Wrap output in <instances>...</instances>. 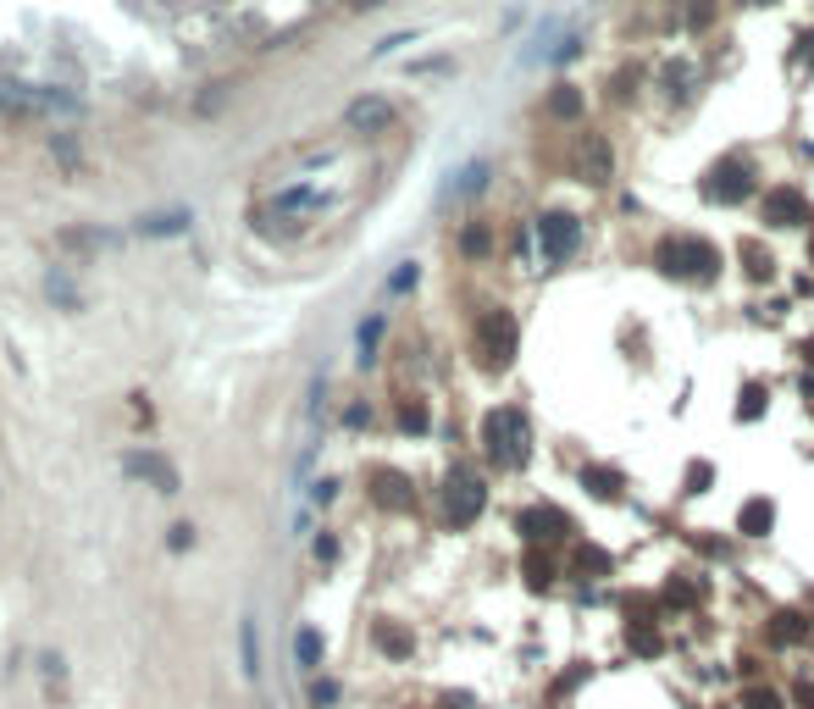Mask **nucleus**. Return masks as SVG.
<instances>
[{
    "label": "nucleus",
    "mask_w": 814,
    "mask_h": 709,
    "mask_svg": "<svg viewBox=\"0 0 814 709\" xmlns=\"http://www.w3.org/2000/svg\"><path fill=\"white\" fill-rule=\"evenodd\" d=\"M482 449H488V460H493L499 471L527 466V455H532V427H527V416H521L515 405L488 410V416H482Z\"/></svg>",
    "instance_id": "1"
},
{
    "label": "nucleus",
    "mask_w": 814,
    "mask_h": 709,
    "mask_svg": "<svg viewBox=\"0 0 814 709\" xmlns=\"http://www.w3.org/2000/svg\"><path fill=\"white\" fill-rule=\"evenodd\" d=\"M659 266H665L671 277H687V283H709L726 261H720V250L709 239H693V233H687V239L659 244Z\"/></svg>",
    "instance_id": "2"
},
{
    "label": "nucleus",
    "mask_w": 814,
    "mask_h": 709,
    "mask_svg": "<svg viewBox=\"0 0 814 709\" xmlns=\"http://www.w3.org/2000/svg\"><path fill=\"white\" fill-rule=\"evenodd\" d=\"M482 505H488V488L471 471H449V482H443V521L449 527H471L482 516Z\"/></svg>",
    "instance_id": "3"
},
{
    "label": "nucleus",
    "mask_w": 814,
    "mask_h": 709,
    "mask_svg": "<svg viewBox=\"0 0 814 709\" xmlns=\"http://www.w3.org/2000/svg\"><path fill=\"white\" fill-rule=\"evenodd\" d=\"M515 316L510 311H488L482 316V327H477V344H482V361L488 366H510L515 361Z\"/></svg>",
    "instance_id": "4"
},
{
    "label": "nucleus",
    "mask_w": 814,
    "mask_h": 709,
    "mask_svg": "<svg viewBox=\"0 0 814 709\" xmlns=\"http://www.w3.org/2000/svg\"><path fill=\"white\" fill-rule=\"evenodd\" d=\"M538 244H543V261H571L576 244H582V222L565 217V211H549V217L538 222Z\"/></svg>",
    "instance_id": "5"
},
{
    "label": "nucleus",
    "mask_w": 814,
    "mask_h": 709,
    "mask_svg": "<svg viewBox=\"0 0 814 709\" xmlns=\"http://www.w3.org/2000/svg\"><path fill=\"white\" fill-rule=\"evenodd\" d=\"M704 194H709V200H720V205H737V200H748V194H754V178H748L743 161H720V167H709Z\"/></svg>",
    "instance_id": "6"
},
{
    "label": "nucleus",
    "mask_w": 814,
    "mask_h": 709,
    "mask_svg": "<svg viewBox=\"0 0 814 709\" xmlns=\"http://www.w3.org/2000/svg\"><path fill=\"white\" fill-rule=\"evenodd\" d=\"M122 471L139 477V482H150V488H161V493H178V471H172V460L150 455V449H128V455H122Z\"/></svg>",
    "instance_id": "7"
},
{
    "label": "nucleus",
    "mask_w": 814,
    "mask_h": 709,
    "mask_svg": "<svg viewBox=\"0 0 814 709\" xmlns=\"http://www.w3.org/2000/svg\"><path fill=\"white\" fill-rule=\"evenodd\" d=\"M521 538L527 543H554V538H565L571 532V516L565 510H554V505H532V510H521Z\"/></svg>",
    "instance_id": "8"
},
{
    "label": "nucleus",
    "mask_w": 814,
    "mask_h": 709,
    "mask_svg": "<svg viewBox=\"0 0 814 709\" xmlns=\"http://www.w3.org/2000/svg\"><path fill=\"white\" fill-rule=\"evenodd\" d=\"M344 122L355 133H383V128H394V106H388L383 95H360V100H349Z\"/></svg>",
    "instance_id": "9"
},
{
    "label": "nucleus",
    "mask_w": 814,
    "mask_h": 709,
    "mask_svg": "<svg viewBox=\"0 0 814 709\" xmlns=\"http://www.w3.org/2000/svg\"><path fill=\"white\" fill-rule=\"evenodd\" d=\"M765 222H776V228H803V222H809V200H803L798 189H770L765 194Z\"/></svg>",
    "instance_id": "10"
},
{
    "label": "nucleus",
    "mask_w": 814,
    "mask_h": 709,
    "mask_svg": "<svg viewBox=\"0 0 814 709\" xmlns=\"http://www.w3.org/2000/svg\"><path fill=\"white\" fill-rule=\"evenodd\" d=\"M770 527H776V505H770V499H748L743 516H737V532H743V538H765Z\"/></svg>",
    "instance_id": "11"
},
{
    "label": "nucleus",
    "mask_w": 814,
    "mask_h": 709,
    "mask_svg": "<svg viewBox=\"0 0 814 709\" xmlns=\"http://www.w3.org/2000/svg\"><path fill=\"white\" fill-rule=\"evenodd\" d=\"M372 488H377V505H388V510H410V482L399 477V471H377Z\"/></svg>",
    "instance_id": "12"
},
{
    "label": "nucleus",
    "mask_w": 814,
    "mask_h": 709,
    "mask_svg": "<svg viewBox=\"0 0 814 709\" xmlns=\"http://www.w3.org/2000/svg\"><path fill=\"white\" fill-rule=\"evenodd\" d=\"M809 632H814V626L803 621L798 610H781L776 626H770V643H809Z\"/></svg>",
    "instance_id": "13"
},
{
    "label": "nucleus",
    "mask_w": 814,
    "mask_h": 709,
    "mask_svg": "<svg viewBox=\"0 0 814 709\" xmlns=\"http://www.w3.org/2000/svg\"><path fill=\"white\" fill-rule=\"evenodd\" d=\"M294 660H300V671H316V665H322V632H316V626H300V632H294Z\"/></svg>",
    "instance_id": "14"
},
{
    "label": "nucleus",
    "mask_w": 814,
    "mask_h": 709,
    "mask_svg": "<svg viewBox=\"0 0 814 709\" xmlns=\"http://www.w3.org/2000/svg\"><path fill=\"white\" fill-rule=\"evenodd\" d=\"M239 649H244V676H261V632H255V615H244V626H239Z\"/></svg>",
    "instance_id": "15"
},
{
    "label": "nucleus",
    "mask_w": 814,
    "mask_h": 709,
    "mask_svg": "<svg viewBox=\"0 0 814 709\" xmlns=\"http://www.w3.org/2000/svg\"><path fill=\"white\" fill-rule=\"evenodd\" d=\"M582 488H593L599 499H621V471H615V466H587Z\"/></svg>",
    "instance_id": "16"
},
{
    "label": "nucleus",
    "mask_w": 814,
    "mask_h": 709,
    "mask_svg": "<svg viewBox=\"0 0 814 709\" xmlns=\"http://www.w3.org/2000/svg\"><path fill=\"white\" fill-rule=\"evenodd\" d=\"M576 577H593V582H599V577H610V554H604L599 549V543H587V549H576Z\"/></svg>",
    "instance_id": "17"
},
{
    "label": "nucleus",
    "mask_w": 814,
    "mask_h": 709,
    "mask_svg": "<svg viewBox=\"0 0 814 709\" xmlns=\"http://www.w3.org/2000/svg\"><path fill=\"white\" fill-rule=\"evenodd\" d=\"M377 649L394 654V660H410V649H416V637L399 632V626H377Z\"/></svg>",
    "instance_id": "18"
},
{
    "label": "nucleus",
    "mask_w": 814,
    "mask_h": 709,
    "mask_svg": "<svg viewBox=\"0 0 814 709\" xmlns=\"http://www.w3.org/2000/svg\"><path fill=\"white\" fill-rule=\"evenodd\" d=\"M587 172H593V183L610 178V145H604L599 133H587Z\"/></svg>",
    "instance_id": "19"
},
{
    "label": "nucleus",
    "mask_w": 814,
    "mask_h": 709,
    "mask_svg": "<svg viewBox=\"0 0 814 709\" xmlns=\"http://www.w3.org/2000/svg\"><path fill=\"white\" fill-rule=\"evenodd\" d=\"M189 228V211H167V217H144L139 233H150V239H161V233H183Z\"/></svg>",
    "instance_id": "20"
},
{
    "label": "nucleus",
    "mask_w": 814,
    "mask_h": 709,
    "mask_svg": "<svg viewBox=\"0 0 814 709\" xmlns=\"http://www.w3.org/2000/svg\"><path fill=\"white\" fill-rule=\"evenodd\" d=\"M765 405H770V388L748 383V388H743V405H737V421H754V416H759V410H765Z\"/></svg>",
    "instance_id": "21"
},
{
    "label": "nucleus",
    "mask_w": 814,
    "mask_h": 709,
    "mask_svg": "<svg viewBox=\"0 0 814 709\" xmlns=\"http://www.w3.org/2000/svg\"><path fill=\"white\" fill-rule=\"evenodd\" d=\"M743 704H748V709H787V704H781V693H776V687H748V693H743Z\"/></svg>",
    "instance_id": "22"
},
{
    "label": "nucleus",
    "mask_w": 814,
    "mask_h": 709,
    "mask_svg": "<svg viewBox=\"0 0 814 709\" xmlns=\"http://www.w3.org/2000/svg\"><path fill=\"white\" fill-rule=\"evenodd\" d=\"M549 111L554 117H582V95H576V89H560V95L549 100Z\"/></svg>",
    "instance_id": "23"
},
{
    "label": "nucleus",
    "mask_w": 814,
    "mask_h": 709,
    "mask_svg": "<svg viewBox=\"0 0 814 709\" xmlns=\"http://www.w3.org/2000/svg\"><path fill=\"white\" fill-rule=\"evenodd\" d=\"M709 482H715V466H709V460H693V466H687V493H704Z\"/></svg>",
    "instance_id": "24"
},
{
    "label": "nucleus",
    "mask_w": 814,
    "mask_h": 709,
    "mask_svg": "<svg viewBox=\"0 0 814 709\" xmlns=\"http://www.w3.org/2000/svg\"><path fill=\"white\" fill-rule=\"evenodd\" d=\"M377 338H383V316H372V322L360 327V361H372V349H377Z\"/></svg>",
    "instance_id": "25"
},
{
    "label": "nucleus",
    "mask_w": 814,
    "mask_h": 709,
    "mask_svg": "<svg viewBox=\"0 0 814 709\" xmlns=\"http://www.w3.org/2000/svg\"><path fill=\"white\" fill-rule=\"evenodd\" d=\"M527 582H532V588H549V582H554V565L532 554V560H527Z\"/></svg>",
    "instance_id": "26"
},
{
    "label": "nucleus",
    "mask_w": 814,
    "mask_h": 709,
    "mask_svg": "<svg viewBox=\"0 0 814 709\" xmlns=\"http://www.w3.org/2000/svg\"><path fill=\"white\" fill-rule=\"evenodd\" d=\"M748 272H754V277H770V266H776V261H770V250H759V244H748Z\"/></svg>",
    "instance_id": "27"
},
{
    "label": "nucleus",
    "mask_w": 814,
    "mask_h": 709,
    "mask_svg": "<svg viewBox=\"0 0 814 709\" xmlns=\"http://www.w3.org/2000/svg\"><path fill=\"white\" fill-rule=\"evenodd\" d=\"M399 421H405V433H427V410H421V405H405V410H399Z\"/></svg>",
    "instance_id": "28"
},
{
    "label": "nucleus",
    "mask_w": 814,
    "mask_h": 709,
    "mask_svg": "<svg viewBox=\"0 0 814 709\" xmlns=\"http://www.w3.org/2000/svg\"><path fill=\"white\" fill-rule=\"evenodd\" d=\"M709 17H715V6H709V0H693V6H687V23H693V28H704Z\"/></svg>",
    "instance_id": "29"
},
{
    "label": "nucleus",
    "mask_w": 814,
    "mask_h": 709,
    "mask_svg": "<svg viewBox=\"0 0 814 709\" xmlns=\"http://www.w3.org/2000/svg\"><path fill=\"white\" fill-rule=\"evenodd\" d=\"M466 250H471V255H482V250H488V233L471 228V233H466Z\"/></svg>",
    "instance_id": "30"
},
{
    "label": "nucleus",
    "mask_w": 814,
    "mask_h": 709,
    "mask_svg": "<svg viewBox=\"0 0 814 709\" xmlns=\"http://www.w3.org/2000/svg\"><path fill=\"white\" fill-rule=\"evenodd\" d=\"M316 704H338V687L333 682H316Z\"/></svg>",
    "instance_id": "31"
},
{
    "label": "nucleus",
    "mask_w": 814,
    "mask_h": 709,
    "mask_svg": "<svg viewBox=\"0 0 814 709\" xmlns=\"http://www.w3.org/2000/svg\"><path fill=\"white\" fill-rule=\"evenodd\" d=\"M803 56H809V61H814V34H803Z\"/></svg>",
    "instance_id": "32"
},
{
    "label": "nucleus",
    "mask_w": 814,
    "mask_h": 709,
    "mask_svg": "<svg viewBox=\"0 0 814 709\" xmlns=\"http://www.w3.org/2000/svg\"><path fill=\"white\" fill-rule=\"evenodd\" d=\"M803 361H809V366H814V338H809V344H803Z\"/></svg>",
    "instance_id": "33"
},
{
    "label": "nucleus",
    "mask_w": 814,
    "mask_h": 709,
    "mask_svg": "<svg viewBox=\"0 0 814 709\" xmlns=\"http://www.w3.org/2000/svg\"><path fill=\"white\" fill-rule=\"evenodd\" d=\"M743 6H765V0H743Z\"/></svg>",
    "instance_id": "34"
}]
</instances>
